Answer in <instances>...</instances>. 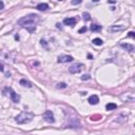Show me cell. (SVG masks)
Masks as SVG:
<instances>
[{"label": "cell", "mask_w": 135, "mask_h": 135, "mask_svg": "<svg viewBox=\"0 0 135 135\" xmlns=\"http://www.w3.org/2000/svg\"><path fill=\"white\" fill-rule=\"evenodd\" d=\"M39 21V16L35 14L28 15L25 17H22L21 19L18 20V24L22 28H31V26H36V23Z\"/></svg>", "instance_id": "1"}, {"label": "cell", "mask_w": 135, "mask_h": 135, "mask_svg": "<svg viewBox=\"0 0 135 135\" xmlns=\"http://www.w3.org/2000/svg\"><path fill=\"white\" fill-rule=\"evenodd\" d=\"M34 118V114L33 113H29V112H21L19 115L16 116L15 121L19 125H22V123H28Z\"/></svg>", "instance_id": "2"}, {"label": "cell", "mask_w": 135, "mask_h": 135, "mask_svg": "<svg viewBox=\"0 0 135 135\" xmlns=\"http://www.w3.org/2000/svg\"><path fill=\"white\" fill-rule=\"evenodd\" d=\"M69 121L65 125V128H72V129H80V123H79L78 118L73 116V117L69 118Z\"/></svg>", "instance_id": "3"}, {"label": "cell", "mask_w": 135, "mask_h": 135, "mask_svg": "<svg viewBox=\"0 0 135 135\" xmlns=\"http://www.w3.org/2000/svg\"><path fill=\"white\" fill-rule=\"evenodd\" d=\"M83 69H84V65H82V63H74L73 65H71L69 68V72L71 74H76L81 72Z\"/></svg>", "instance_id": "4"}, {"label": "cell", "mask_w": 135, "mask_h": 135, "mask_svg": "<svg viewBox=\"0 0 135 135\" xmlns=\"http://www.w3.org/2000/svg\"><path fill=\"white\" fill-rule=\"evenodd\" d=\"M4 92H9V94H10V96H11V99H12L13 102H15V104L19 102L20 96H19V95H18L17 93H16V92H15L13 89H11V88H5V89H4Z\"/></svg>", "instance_id": "5"}, {"label": "cell", "mask_w": 135, "mask_h": 135, "mask_svg": "<svg viewBox=\"0 0 135 135\" xmlns=\"http://www.w3.org/2000/svg\"><path fill=\"white\" fill-rule=\"evenodd\" d=\"M43 118L46 119V121H47V123H53L55 121V119H54V114H53V112H52V111H50V110H47V111L44 112Z\"/></svg>", "instance_id": "6"}, {"label": "cell", "mask_w": 135, "mask_h": 135, "mask_svg": "<svg viewBox=\"0 0 135 135\" xmlns=\"http://www.w3.org/2000/svg\"><path fill=\"white\" fill-rule=\"evenodd\" d=\"M74 58L72 56H69V55H61V56L58 57V60L57 61L59 63H65V62H71L73 61Z\"/></svg>", "instance_id": "7"}, {"label": "cell", "mask_w": 135, "mask_h": 135, "mask_svg": "<svg viewBox=\"0 0 135 135\" xmlns=\"http://www.w3.org/2000/svg\"><path fill=\"white\" fill-rule=\"evenodd\" d=\"M63 23H65V25H69V26H74L77 23V19L74 17H71V18H65V19H63Z\"/></svg>", "instance_id": "8"}, {"label": "cell", "mask_w": 135, "mask_h": 135, "mask_svg": "<svg viewBox=\"0 0 135 135\" xmlns=\"http://www.w3.org/2000/svg\"><path fill=\"white\" fill-rule=\"evenodd\" d=\"M89 104L90 105H97L99 102V98L97 95H92V96L89 97Z\"/></svg>", "instance_id": "9"}, {"label": "cell", "mask_w": 135, "mask_h": 135, "mask_svg": "<svg viewBox=\"0 0 135 135\" xmlns=\"http://www.w3.org/2000/svg\"><path fill=\"white\" fill-rule=\"evenodd\" d=\"M120 47H123V49L127 50L128 52H133V51H134V47L132 46V44H129V43H121Z\"/></svg>", "instance_id": "10"}, {"label": "cell", "mask_w": 135, "mask_h": 135, "mask_svg": "<svg viewBox=\"0 0 135 135\" xmlns=\"http://www.w3.org/2000/svg\"><path fill=\"white\" fill-rule=\"evenodd\" d=\"M117 109V105L116 104H113V102H110L106 106V110L107 111H113V110H116Z\"/></svg>", "instance_id": "11"}, {"label": "cell", "mask_w": 135, "mask_h": 135, "mask_svg": "<svg viewBox=\"0 0 135 135\" xmlns=\"http://www.w3.org/2000/svg\"><path fill=\"white\" fill-rule=\"evenodd\" d=\"M109 30L111 32H116V31H123V30H125V26H123V25H113V26H111V28L109 29Z\"/></svg>", "instance_id": "12"}, {"label": "cell", "mask_w": 135, "mask_h": 135, "mask_svg": "<svg viewBox=\"0 0 135 135\" xmlns=\"http://www.w3.org/2000/svg\"><path fill=\"white\" fill-rule=\"evenodd\" d=\"M36 9L39 10V11H46V10L49 9V4L47 3H39L38 5H37Z\"/></svg>", "instance_id": "13"}, {"label": "cell", "mask_w": 135, "mask_h": 135, "mask_svg": "<svg viewBox=\"0 0 135 135\" xmlns=\"http://www.w3.org/2000/svg\"><path fill=\"white\" fill-rule=\"evenodd\" d=\"M20 84L21 86H23V87H26V88H32V83L29 80H25V79H21Z\"/></svg>", "instance_id": "14"}, {"label": "cell", "mask_w": 135, "mask_h": 135, "mask_svg": "<svg viewBox=\"0 0 135 135\" xmlns=\"http://www.w3.org/2000/svg\"><path fill=\"white\" fill-rule=\"evenodd\" d=\"M102 29L101 25H98V24H92L91 26H90V30H91L92 32H97V31H100Z\"/></svg>", "instance_id": "15"}, {"label": "cell", "mask_w": 135, "mask_h": 135, "mask_svg": "<svg viewBox=\"0 0 135 135\" xmlns=\"http://www.w3.org/2000/svg\"><path fill=\"white\" fill-rule=\"evenodd\" d=\"M93 44H95V46H101L102 43H104V41L101 40L100 38H95V39H93Z\"/></svg>", "instance_id": "16"}, {"label": "cell", "mask_w": 135, "mask_h": 135, "mask_svg": "<svg viewBox=\"0 0 135 135\" xmlns=\"http://www.w3.org/2000/svg\"><path fill=\"white\" fill-rule=\"evenodd\" d=\"M82 17H83V20L84 21H89V20H91V16H90L89 13H83L82 14Z\"/></svg>", "instance_id": "17"}, {"label": "cell", "mask_w": 135, "mask_h": 135, "mask_svg": "<svg viewBox=\"0 0 135 135\" xmlns=\"http://www.w3.org/2000/svg\"><path fill=\"white\" fill-rule=\"evenodd\" d=\"M57 88H59V89H65V88H67V83H65V82L58 83V84H57Z\"/></svg>", "instance_id": "18"}, {"label": "cell", "mask_w": 135, "mask_h": 135, "mask_svg": "<svg viewBox=\"0 0 135 135\" xmlns=\"http://www.w3.org/2000/svg\"><path fill=\"white\" fill-rule=\"evenodd\" d=\"M87 30H88V29H87V26H82V28H81L78 32H79V34H82V33H86Z\"/></svg>", "instance_id": "19"}, {"label": "cell", "mask_w": 135, "mask_h": 135, "mask_svg": "<svg viewBox=\"0 0 135 135\" xmlns=\"http://www.w3.org/2000/svg\"><path fill=\"white\" fill-rule=\"evenodd\" d=\"M90 78H91V76H90L89 74H86V75H83L82 77H81V80H88Z\"/></svg>", "instance_id": "20"}, {"label": "cell", "mask_w": 135, "mask_h": 135, "mask_svg": "<svg viewBox=\"0 0 135 135\" xmlns=\"http://www.w3.org/2000/svg\"><path fill=\"white\" fill-rule=\"evenodd\" d=\"M26 30H28L29 32H30V33H33V32L36 30V26H31V28H28Z\"/></svg>", "instance_id": "21"}, {"label": "cell", "mask_w": 135, "mask_h": 135, "mask_svg": "<svg viewBox=\"0 0 135 135\" xmlns=\"http://www.w3.org/2000/svg\"><path fill=\"white\" fill-rule=\"evenodd\" d=\"M99 118H101V116H99V115H96V116H92V117H91V119L92 120H97V119H99Z\"/></svg>", "instance_id": "22"}, {"label": "cell", "mask_w": 135, "mask_h": 135, "mask_svg": "<svg viewBox=\"0 0 135 135\" xmlns=\"http://www.w3.org/2000/svg\"><path fill=\"white\" fill-rule=\"evenodd\" d=\"M128 36L129 37H132V38H134V37H135V33H134V32H129Z\"/></svg>", "instance_id": "23"}, {"label": "cell", "mask_w": 135, "mask_h": 135, "mask_svg": "<svg viewBox=\"0 0 135 135\" xmlns=\"http://www.w3.org/2000/svg\"><path fill=\"white\" fill-rule=\"evenodd\" d=\"M79 3H81L80 0H78V1H75V0H73V1H72V4H74V5H75V4H79Z\"/></svg>", "instance_id": "24"}, {"label": "cell", "mask_w": 135, "mask_h": 135, "mask_svg": "<svg viewBox=\"0 0 135 135\" xmlns=\"http://www.w3.org/2000/svg\"><path fill=\"white\" fill-rule=\"evenodd\" d=\"M3 9H4V3L2 1H0V11L3 10Z\"/></svg>", "instance_id": "25"}, {"label": "cell", "mask_w": 135, "mask_h": 135, "mask_svg": "<svg viewBox=\"0 0 135 135\" xmlns=\"http://www.w3.org/2000/svg\"><path fill=\"white\" fill-rule=\"evenodd\" d=\"M3 70H4V69H3V65H2L1 63H0V71H1V72H2V71H3Z\"/></svg>", "instance_id": "26"}, {"label": "cell", "mask_w": 135, "mask_h": 135, "mask_svg": "<svg viewBox=\"0 0 135 135\" xmlns=\"http://www.w3.org/2000/svg\"><path fill=\"white\" fill-rule=\"evenodd\" d=\"M88 58H89V59H92V58H93V56H92L91 54H89V55H88Z\"/></svg>", "instance_id": "27"}, {"label": "cell", "mask_w": 135, "mask_h": 135, "mask_svg": "<svg viewBox=\"0 0 135 135\" xmlns=\"http://www.w3.org/2000/svg\"><path fill=\"white\" fill-rule=\"evenodd\" d=\"M15 39H17V40H18V39H19V36L16 35V36H15Z\"/></svg>", "instance_id": "28"}, {"label": "cell", "mask_w": 135, "mask_h": 135, "mask_svg": "<svg viewBox=\"0 0 135 135\" xmlns=\"http://www.w3.org/2000/svg\"><path fill=\"white\" fill-rule=\"evenodd\" d=\"M56 26H57L58 29H59V28H60V23H57V24H56Z\"/></svg>", "instance_id": "29"}]
</instances>
